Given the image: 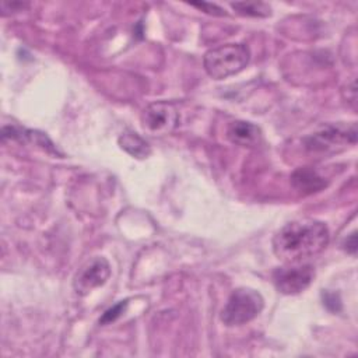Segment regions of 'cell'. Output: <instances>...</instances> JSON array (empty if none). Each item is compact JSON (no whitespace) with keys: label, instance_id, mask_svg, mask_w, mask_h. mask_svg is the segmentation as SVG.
<instances>
[{"label":"cell","instance_id":"1","mask_svg":"<svg viewBox=\"0 0 358 358\" xmlns=\"http://www.w3.org/2000/svg\"><path fill=\"white\" fill-rule=\"evenodd\" d=\"M329 239V229L322 221L295 220L277 231L273 238V252L284 263L292 264L320 253Z\"/></svg>","mask_w":358,"mask_h":358},{"label":"cell","instance_id":"2","mask_svg":"<svg viewBox=\"0 0 358 358\" xmlns=\"http://www.w3.org/2000/svg\"><path fill=\"white\" fill-rule=\"evenodd\" d=\"M250 59V50L243 43H227L206 52L203 64L214 80H222L242 71Z\"/></svg>","mask_w":358,"mask_h":358},{"label":"cell","instance_id":"3","mask_svg":"<svg viewBox=\"0 0 358 358\" xmlns=\"http://www.w3.org/2000/svg\"><path fill=\"white\" fill-rule=\"evenodd\" d=\"M264 306L260 292L252 288H236L221 310V320L227 326H239L253 320Z\"/></svg>","mask_w":358,"mask_h":358},{"label":"cell","instance_id":"4","mask_svg":"<svg viewBox=\"0 0 358 358\" xmlns=\"http://www.w3.org/2000/svg\"><path fill=\"white\" fill-rule=\"evenodd\" d=\"M357 143V126L352 124H326L303 138L305 148L310 152L330 154L344 150Z\"/></svg>","mask_w":358,"mask_h":358},{"label":"cell","instance_id":"5","mask_svg":"<svg viewBox=\"0 0 358 358\" xmlns=\"http://www.w3.org/2000/svg\"><path fill=\"white\" fill-rule=\"evenodd\" d=\"M179 120L178 109L166 101L152 102L141 113L143 129L151 136H164L171 133Z\"/></svg>","mask_w":358,"mask_h":358},{"label":"cell","instance_id":"6","mask_svg":"<svg viewBox=\"0 0 358 358\" xmlns=\"http://www.w3.org/2000/svg\"><path fill=\"white\" fill-rule=\"evenodd\" d=\"M110 275L109 262L102 256H95L85 262L77 271L73 287L77 295H87L92 289L103 285Z\"/></svg>","mask_w":358,"mask_h":358},{"label":"cell","instance_id":"7","mask_svg":"<svg viewBox=\"0 0 358 358\" xmlns=\"http://www.w3.org/2000/svg\"><path fill=\"white\" fill-rule=\"evenodd\" d=\"M315 270L309 264L281 267L273 273V281L278 292L295 295L305 291L313 281Z\"/></svg>","mask_w":358,"mask_h":358},{"label":"cell","instance_id":"8","mask_svg":"<svg viewBox=\"0 0 358 358\" xmlns=\"http://www.w3.org/2000/svg\"><path fill=\"white\" fill-rule=\"evenodd\" d=\"M227 137L232 144L253 148L262 143V130L252 122L235 120L227 127Z\"/></svg>","mask_w":358,"mask_h":358},{"label":"cell","instance_id":"9","mask_svg":"<svg viewBox=\"0 0 358 358\" xmlns=\"http://www.w3.org/2000/svg\"><path fill=\"white\" fill-rule=\"evenodd\" d=\"M291 182L296 190H299L301 193H305V194L316 193L326 187L324 178L320 176L315 169H310V168L296 169L291 176Z\"/></svg>","mask_w":358,"mask_h":358},{"label":"cell","instance_id":"10","mask_svg":"<svg viewBox=\"0 0 358 358\" xmlns=\"http://www.w3.org/2000/svg\"><path fill=\"white\" fill-rule=\"evenodd\" d=\"M117 143L123 151H126L129 155L134 158L143 159L151 154V147L145 141V138H143L140 134H137L133 130H124L119 136Z\"/></svg>","mask_w":358,"mask_h":358},{"label":"cell","instance_id":"11","mask_svg":"<svg viewBox=\"0 0 358 358\" xmlns=\"http://www.w3.org/2000/svg\"><path fill=\"white\" fill-rule=\"evenodd\" d=\"M231 7L246 17H268L271 15V8L263 1H238L231 3Z\"/></svg>","mask_w":358,"mask_h":358},{"label":"cell","instance_id":"12","mask_svg":"<svg viewBox=\"0 0 358 358\" xmlns=\"http://www.w3.org/2000/svg\"><path fill=\"white\" fill-rule=\"evenodd\" d=\"M126 305H127V301H120V302L116 303L115 306L109 308V309L102 315V317L99 319V323L106 324V323H110V322L116 320V319L123 313V309H124Z\"/></svg>","mask_w":358,"mask_h":358},{"label":"cell","instance_id":"13","mask_svg":"<svg viewBox=\"0 0 358 358\" xmlns=\"http://www.w3.org/2000/svg\"><path fill=\"white\" fill-rule=\"evenodd\" d=\"M323 303L326 305L327 309L333 310V312H338L341 309V302L338 295L331 294V292H324L323 294Z\"/></svg>","mask_w":358,"mask_h":358},{"label":"cell","instance_id":"14","mask_svg":"<svg viewBox=\"0 0 358 358\" xmlns=\"http://www.w3.org/2000/svg\"><path fill=\"white\" fill-rule=\"evenodd\" d=\"M193 7H197L203 11H206L207 14H213V15H225L224 10L215 4H211V3H192Z\"/></svg>","mask_w":358,"mask_h":358},{"label":"cell","instance_id":"15","mask_svg":"<svg viewBox=\"0 0 358 358\" xmlns=\"http://www.w3.org/2000/svg\"><path fill=\"white\" fill-rule=\"evenodd\" d=\"M343 248H344L348 253L355 255V252H357V234H355V232H352L350 236L345 238V241H344V243H343Z\"/></svg>","mask_w":358,"mask_h":358}]
</instances>
